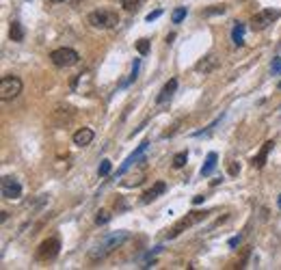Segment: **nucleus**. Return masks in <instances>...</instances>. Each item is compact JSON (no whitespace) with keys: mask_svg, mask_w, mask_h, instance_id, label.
Segmentation results:
<instances>
[{"mask_svg":"<svg viewBox=\"0 0 281 270\" xmlns=\"http://www.w3.org/2000/svg\"><path fill=\"white\" fill-rule=\"evenodd\" d=\"M238 242H240V238H231V240H229V247H236Z\"/></svg>","mask_w":281,"mask_h":270,"instance_id":"nucleus-29","label":"nucleus"},{"mask_svg":"<svg viewBox=\"0 0 281 270\" xmlns=\"http://www.w3.org/2000/svg\"><path fill=\"white\" fill-rule=\"evenodd\" d=\"M136 50H139V54H147L149 52V39H139L136 41Z\"/></svg>","mask_w":281,"mask_h":270,"instance_id":"nucleus-22","label":"nucleus"},{"mask_svg":"<svg viewBox=\"0 0 281 270\" xmlns=\"http://www.w3.org/2000/svg\"><path fill=\"white\" fill-rule=\"evenodd\" d=\"M217 67H219V58L214 56V54H210V56H206V58H201V61L195 65V69L197 71H203V74H210V71H214Z\"/></svg>","mask_w":281,"mask_h":270,"instance_id":"nucleus-11","label":"nucleus"},{"mask_svg":"<svg viewBox=\"0 0 281 270\" xmlns=\"http://www.w3.org/2000/svg\"><path fill=\"white\" fill-rule=\"evenodd\" d=\"M186 160H188V154L186 152L175 154V158H173V166H175V169H182V166L186 164Z\"/></svg>","mask_w":281,"mask_h":270,"instance_id":"nucleus-19","label":"nucleus"},{"mask_svg":"<svg viewBox=\"0 0 281 270\" xmlns=\"http://www.w3.org/2000/svg\"><path fill=\"white\" fill-rule=\"evenodd\" d=\"M279 15H281V11H277V9H262L253 15V20H251V28H253L255 33L264 31V28L271 26L275 20H279Z\"/></svg>","mask_w":281,"mask_h":270,"instance_id":"nucleus-5","label":"nucleus"},{"mask_svg":"<svg viewBox=\"0 0 281 270\" xmlns=\"http://www.w3.org/2000/svg\"><path fill=\"white\" fill-rule=\"evenodd\" d=\"M87 22L91 24L93 28H115L119 24V15H117V11H112V9H98V11H93V13H89Z\"/></svg>","mask_w":281,"mask_h":270,"instance_id":"nucleus-1","label":"nucleus"},{"mask_svg":"<svg viewBox=\"0 0 281 270\" xmlns=\"http://www.w3.org/2000/svg\"><path fill=\"white\" fill-rule=\"evenodd\" d=\"M50 58L56 67H71V65H76L80 61V54L76 50H71V48H58V50L50 54Z\"/></svg>","mask_w":281,"mask_h":270,"instance_id":"nucleus-6","label":"nucleus"},{"mask_svg":"<svg viewBox=\"0 0 281 270\" xmlns=\"http://www.w3.org/2000/svg\"><path fill=\"white\" fill-rule=\"evenodd\" d=\"M160 15H163V11H160V9H156V11H152V13H149V15H147V22H152V20H156V17H160Z\"/></svg>","mask_w":281,"mask_h":270,"instance_id":"nucleus-26","label":"nucleus"},{"mask_svg":"<svg viewBox=\"0 0 281 270\" xmlns=\"http://www.w3.org/2000/svg\"><path fill=\"white\" fill-rule=\"evenodd\" d=\"M109 220H111V214L106 212V210H100L98 216H95V223H98V225H106Z\"/></svg>","mask_w":281,"mask_h":270,"instance_id":"nucleus-21","label":"nucleus"},{"mask_svg":"<svg viewBox=\"0 0 281 270\" xmlns=\"http://www.w3.org/2000/svg\"><path fill=\"white\" fill-rule=\"evenodd\" d=\"M219 13H225V4H217V7L203 11V15H219Z\"/></svg>","mask_w":281,"mask_h":270,"instance_id":"nucleus-23","label":"nucleus"},{"mask_svg":"<svg viewBox=\"0 0 281 270\" xmlns=\"http://www.w3.org/2000/svg\"><path fill=\"white\" fill-rule=\"evenodd\" d=\"M125 238H128V233H125V231H117V233H112V236H109L104 244H100V247L95 249V251H91V255H89V257H91V262L104 260V257L109 255L111 251H115L117 247H121Z\"/></svg>","mask_w":281,"mask_h":270,"instance_id":"nucleus-2","label":"nucleus"},{"mask_svg":"<svg viewBox=\"0 0 281 270\" xmlns=\"http://www.w3.org/2000/svg\"><path fill=\"white\" fill-rule=\"evenodd\" d=\"M273 145H275L273 141H266V143H264V147H262V152H260L258 156H255L253 160H251V164L258 166V169H262V166H264V162H266V158H268V152L273 149Z\"/></svg>","mask_w":281,"mask_h":270,"instance_id":"nucleus-14","label":"nucleus"},{"mask_svg":"<svg viewBox=\"0 0 281 270\" xmlns=\"http://www.w3.org/2000/svg\"><path fill=\"white\" fill-rule=\"evenodd\" d=\"M165 190H167V184L165 182H156V184H154L152 186V188H149L147 190V193H143V197H141V201L143 203H152L154 199H156V197L158 195H163L165 193Z\"/></svg>","mask_w":281,"mask_h":270,"instance_id":"nucleus-12","label":"nucleus"},{"mask_svg":"<svg viewBox=\"0 0 281 270\" xmlns=\"http://www.w3.org/2000/svg\"><path fill=\"white\" fill-rule=\"evenodd\" d=\"M231 41H234L236 46H242L244 44V24H240V22L234 24V31H231Z\"/></svg>","mask_w":281,"mask_h":270,"instance_id":"nucleus-18","label":"nucleus"},{"mask_svg":"<svg viewBox=\"0 0 281 270\" xmlns=\"http://www.w3.org/2000/svg\"><path fill=\"white\" fill-rule=\"evenodd\" d=\"M273 74H281V58H277V61L273 63Z\"/></svg>","mask_w":281,"mask_h":270,"instance_id":"nucleus-27","label":"nucleus"},{"mask_svg":"<svg viewBox=\"0 0 281 270\" xmlns=\"http://www.w3.org/2000/svg\"><path fill=\"white\" fill-rule=\"evenodd\" d=\"M9 37H11V41H20L24 39V28H22V24L17 22V20H13L11 22V28H9Z\"/></svg>","mask_w":281,"mask_h":270,"instance_id":"nucleus-17","label":"nucleus"},{"mask_svg":"<svg viewBox=\"0 0 281 270\" xmlns=\"http://www.w3.org/2000/svg\"><path fill=\"white\" fill-rule=\"evenodd\" d=\"M186 13H188V11H186V7H177L175 11H173V15H171L173 24H180V22L184 20V17H186Z\"/></svg>","mask_w":281,"mask_h":270,"instance_id":"nucleus-20","label":"nucleus"},{"mask_svg":"<svg viewBox=\"0 0 281 270\" xmlns=\"http://www.w3.org/2000/svg\"><path fill=\"white\" fill-rule=\"evenodd\" d=\"M175 89H177V80H175V78H171V80L163 87V91H160V95L156 98V102H158V104H163V102H167L173 93H175Z\"/></svg>","mask_w":281,"mask_h":270,"instance_id":"nucleus-15","label":"nucleus"},{"mask_svg":"<svg viewBox=\"0 0 281 270\" xmlns=\"http://www.w3.org/2000/svg\"><path fill=\"white\" fill-rule=\"evenodd\" d=\"M52 2H65V0H52Z\"/></svg>","mask_w":281,"mask_h":270,"instance_id":"nucleus-32","label":"nucleus"},{"mask_svg":"<svg viewBox=\"0 0 281 270\" xmlns=\"http://www.w3.org/2000/svg\"><path fill=\"white\" fill-rule=\"evenodd\" d=\"M141 2H143V0H121V7H123V9H128V11H132V9L139 7Z\"/></svg>","mask_w":281,"mask_h":270,"instance_id":"nucleus-24","label":"nucleus"},{"mask_svg":"<svg viewBox=\"0 0 281 270\" xmlns=\"http://www.w3.org/2000/svg\"><path fill=\"white\" fill-rule=\"evenodd\" d=\"M206 216H208V212H197V210H195V212H190V214H186L184 218H180L175 225L171 227V231L167 233V238H169V240L177 238L182 231H186L188 227H193V225H197V223H201V220L206 218Z\"/></svg>","mask_w":281,"mask_h":270,"instance_id":"nucleus-3","label":"nucleus"},{"mask_svg":"<svg viewBox=\"0 0 281 270\" xmlns=\"http://www.w3.org/2000/svg\"><path fill=\"white\" fill-rule=\"evenodd\" d=\"M111 173V160H102L100 164V177H106Z\"/></svg>","mask_w":281,"mask_h":270,"instance_id":"nucleus-25","label":"nucleus"},{"mask_svg":"<svg viewBox=\"0 0 281 270\" xmlns=\"http://www.w3.org/2000/svg\"><path fill=\"white\" fill-rule=\"evenodd\" d=\"M203 199H206V197H201V195H197V197H195V199H193V203H201Z\"/></svg>","mask_w":281,"mask_h":270,"instance_id":"nucleus-30","label":"nucleus"},{"mask_svg":"<svg viewBox=\"0 0 281 270\" xmlns=\"http://www.w3.org/2000/svg\"><path fill=\"white\" fill-rule=\"evenodd\" d=\"M22 93V80L17 76H4L0 80V100L7 102Z\"/></svg>","mask_w":281,"mask_h":270,"instance_id":"nucleus-4","label":"nucleus"},{"mask_svg":"<svg viewBox=\"0 0 281 270\" xmlns=\"http://www.w3.org/2000/svg\"><path fill=\"white\" fill-rule=\"evenodd\" d=\"M217 160H219V156L214 154V152H210V154H208V158H206V164L201 166V175H203V177H208V175H210V173H212L214 169H217Z\"/></svg>","mask_w":281,"mask_h":270,"instance_id":"nucleus-16","label":"nucleus"},{"mask_svg":"<svg viewBox=\"0 0 281 270\" xmlns=\"http://www.w3.org/2000/svg\"><path fill=\"white\" fill-rule=\"evenodd\" d=\"M147 145H149V143H147V141H143L141 145H139V149H136L134 154H130V156H128V160H125V162H123V166L117 171V175H123V173H125V171L130 169V166L134 164V160H139V156H141L143 152H145V147H147Z\"/></svg>","mask_w":281,"mask_h":270,"instance_id":"nucleus-13","label":"nucleus"},{"mask_svg":"<svg viewBox=\"0 0 281 270\" xmlns=\"http://www.w3.org/2000/svg\"><path fill=\"white\" fill-rule=\"evenodd\" d=\"M145 177H147V158H143L141 169H139V171H134L132 175L125 179L123 186H125V188H134V186H141L143 182H145Z\"/></svg>","mask_w":281,"mask_h":270,"instance_id":"nucleus-9","label":"nucleus"},{"mask_svg":"<svg viewBox=\"0 0 281 270\" xmlns=\"http://www.w3.org/2000/svg\"><path fill=\"white\" fill-rule=\"evenodd\" d=\"M58 251H61V242H58V238H48V240H44V242L39 244L37 260L50 262V260H55V257L58 255Z\"/></svg>","mask_w":281,"mask_h":270,"instance_id":"nucleus-8","label":"nucleus"},{"mask_svg":"<svg viewBox=\"0 0 281 270\" xmlns=\"http://www.w3.org/2000/svg\"><path fill=\"white\" fill-rule=\"evenodd\" d=\"M277 203H279V208H281V195L277 197Z\"/></svg>","mask_w":281,"mask_h":270,"instance_id":"nucleus-31","label":"nucleus"},{"mask_svg":"<svg viewBox=\"0 0 281 270\" xmlns=\"http://www.w3.org/2000/svg\"><path fill=\"white\" fill-rule=\"evenodd\" d=\"M0 195H2L4 199H9V201L20 199V197H22V184L17 182L15 177L4 175L2 182H0Z\"/></svg>","mask_w":281,"mask_h":270,"instance_id":"nucleus-7","label":"nucleus"},{"mask_svg":"<svg viewBox=\"0 0 281 270\" xmlns=\"http://www.w3.org/2000/svg\"><path fill=\"white\" fill-rule=\"evenodd\" d=\"M238 173V166L236 164H229V175H236Z\"/></svg>","mask_w":281,"mask_h":270,"instance_id":"nucleus-28","label":"nucleus"},{"mask_svg":"<svg viewBox=\"0 0 281 270\" xmlns=\"http://www.w3.org/2000/svg\"><path fill=\"white\" fill-rule=\"evenodd\" d=\"M93 130L91 128H80V130H76L74 132V145H78V147H85L89 145V143L93 141Z\"/></svg>","mask_w":281,"mask_h":270,"instance_id":"nucleus-10","label":"nucleus"}]
</instances>
